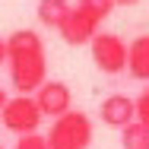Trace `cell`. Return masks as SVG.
<instances>
[{
    "label": "cell",
    "instance_id": "obj_4",
    "mask_svg": "<svg viewBox=\"0 0 149 149\" xmlns=\"http://www.w3.org/2000/svg\"><path fill=\"white\" fill-rule=\"evenodd\" d=\"M89 45H92V63L102 73H108V76L127 73V41L120 35H114V32H98Z\"/></svg>",
    "mask_w": 149,
    "mask_h": 149
},
{
    "label": "cell",
    "instance_id": "obj_11",
    "mask_svg": "<svg viewBox=\"0 0 149 149\" xmlns=\"http://www.w3.org/2000/svg\"><path fill=\"white\" fill-rule=\"evenodd\" d=\"M76 10H83V13H89L92 19H105L111 10H114V0H76Z\"/></svg>",
    "mask_w": 149,
    "mask_h": 149
},
{
    "label": "cell",
    "instance_id": "obj_15",
    "mask_svg": "<svg viewBox=\"0 0 149 149\" xmlns=\"http://www.w3.org/2000/svg\"><path fill=\"white\" fill-rule=\"evenodd\" d=\"M118 6H133V3H140V0H114Z\"/></svg>",
    "mask_w": 149,
    "mask_h": 149
},
{
    "label": "cell",
    "instance_id": "obj_9",
    "mask_svg": "<svg viewBox=\"0 0 149 149\" xmlns=\"http://www.w3.org/2000/svg\"><path fill=\"white\" fill-rule=\"evenodd\" d=\"M70 3L67 0H38V6H35V13H38V22L45 26V29H60L63 26V19L70 16Z\"/></svg>",
    "mask_w": 149,
    "mask_h": 149
},
{
    "label": "cell",
    "instance_id": "obj_7",
    "mask_svg": "<svg viewBox=\"0 0 149 149\" xmlns=\"http://www.w3.org/2000/svg\"><path fill=\"white\" fill-rule=\"evenodd\" d=\"M98 118H102V124H108V127H114V130H124L127 124L136 120V105H133L130 95H124V92H111V95L102 102Z\"/></svg>",
    "mask_w": 149,
    "mask_h": 149
},
{
    "label": "cell",
    "instance_id": "obj_6",
    "mask_svg": "<svg viewBox=\"0 0 149 149\" xmlns=\"http://www.w3.org/2000/svg\"><path fill=\"white\" fill-rule=\"evenodd\" d=\"M98 19H92L89 13H83V10H70V16L63 19V26H60V38L67 41V45H73V48H79V45H89L92 38L98 35Z\"/></svg>",
    "mask_w": 149,
    "mask_h": 149
},
{
    "label": "cell",
    "instance_id": "obj_16",
    "mask_svg": "<svg viewBox=\"0 0 149 149\" xmlns=\"http://www.w3.org/2000/svg\"><path fill=\"white\" fill-rule=\"evenodd\" d=\"M3 105H6V92L0 89V108H3Z\"/></svg>",
    "mask_w": 149,
    "mask_h": 149
},
{
    "label": "cell",
    "instance_id": "obj_10",
    "mask_svg": "<svg viewBox=\"0 0 149 149\" xmlns=\"http://www.w3.org/2000/svg\"><path fill=\"white\" fill-rule=\"evenodd\" d=\"M120 146L124 149H149V127H143L140 120L127 124L120 130Z\"/></svg>",
    "mask_w": 149,
    "mask_h": 149
},
{
    "label": "cell",
    "instance_id": "obj_1",
    "mask_svg": "<svg viewBox=\"0 0 149 149\" xmlns=\"http://www.w3.org/2000/svg\"><path fill=\"white\" fill-rule=\"evenodd\" d=\"M6 67L16 95H35L48 79L45 41L35 29H16L6 38Z\"/></svg>",
    "mask_w": 149,
    "mask_h": 149
},
{
    "label": "cell",
    "instance_id": "obj_3",
    "mask_svg": "<svg viewBox=\"0 0 149 149\" xmlns=\"http://www.w3.org/2000/svg\"><path fill=\"white\" fill-rule=\"evenodd\" d=\"M0 124L16 136H29V133H38L41 127V111L32 95H16V98H6V105L0 108Z\"/></svg>",
    "mask_w": 149,
    "mask_h": 149
},
{
    "label": "cell",
    "instance_id": "obj_8",
    "mask_svg": "<svg viewBox=\"0 0 149 149\" xmlns=\"http://www.w3.org/2000/svg\"><path fill=\"white\" fill-rule=\"evenodd\" d=\"M127 73L140 83H149V32L127 45Z\"/></svg>",
    "mask_w": 149,
    "mask_h": 149
},
{
    "label": "cell",
    "instance_id": "obj_13",
    "mask_svg": "<svg viewBox=\"0 0 149 149\" xmlns=\"http://www.w3.org/2000/svg\"><path fill=\"white\" fill-rule=\"evenodd\" d=\"M13 149H48V140L41 133H29V136H16Z\"/></svg>",
    "mask_w": 149,
    "mask_h": 149
},
{
    "label": "cell",
    "instance_id": "obj_12",
    "mask_svg": "<svg viewBox=\"0 0 149 149\" xmlns=\"http://www.w3.org/2000/svg\"><path fill=\"white\" fill-rule=\"evenodd\" d=\"M133 105H136V120H140L143 127H149V86L133 98Z\"/></svg>",
    "mask_w": 149,
    "mask_h": 149
},
{
    "label": "cell",
    "instance_id": "obj_14",
    "mask_svg": "<svg viewBox=\"0 0 149 149\" xmlns=\"http://www.w3.org/2000/svg\"><path fill=\"white\" fill-rule=\"evenodd\" d=\"M0 63H6V38H0Z\"/></svg>",
    "mask_w": 149,
    "mask_h": 149
},
{
    "label": "cell",
    "instance_id": "obj_5",
    "mask_svg": "<svg viewBox=\"0 0 149 149\" xmlns=\"http://www.w3.org/2000/svg\"><path fill=\"white\" fill-rule=\"evenodd\" d=\"M32 98H35V105L41 111V118H60V114L73 111V92L60 79H45L41 89L35 92Z\"/></svg>",
    "mask_w": 149,
    "mask_h": 149
},
{
    "label": "cell",
    "instance_id": "obj_17",
    "mask_svg": "<svg viewBox=\"0 0 149 149\" xmlns=\"http://www.w3.org/2000/svg\"><path fill=\"white\" fill-rule=\"evenodd\" d=\"M0 149H6V146H0Z\"/></svg>",
    "mask_w": 149,
    "mask_h": 149
},
{
    "label": "cell",
    "instance_id": "obj_2",
    "mask_svg": "<svg viewBox=\"0 0 149 149\" xmlns=\"http://www.w3.org/2000/svg\"><path fill=\"white\" fill-rule=\"evenodd\" d=\"M45 140H48V149H89L95 140V130L86 111H67L54 118Z\"/></svg>",
    "mask_w": 149,
    "mask_h": 149
}]
</instances>
